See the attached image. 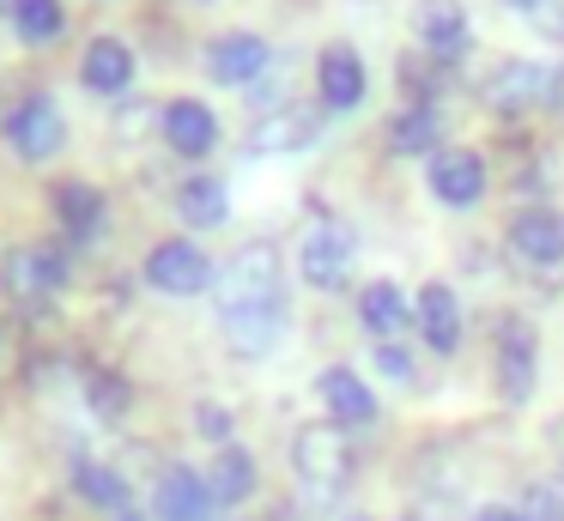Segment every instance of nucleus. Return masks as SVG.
<instances>
[{"label":"nucleus","mask_w":564,"mask_h":521,"mask_svg":"<svg viewBox=\"0 0 564 521\" xmlns=\"http://www.w3.org/2000/svg\"><path fill=\"white\" fill-rule=\"evenodd\" d=\"M285 267L280 249L268 237L243 242V249L225 261V285H219V327L231 339V351L243 358H268L273 346L285 339Z\"/></svg>","instance_id":"nucleus-1"},{"label":"nucleus","mask_w":564,"mask_h":521,"mask_svg":"<svg viewBox=\"0 0 564 521\" xmlns=\"http://www.w3.org/2000/svg\"><path fill=\"white\" fill-rule=\"evenodd\" d=\"M67 279H74V254H67L62 242H19V249H7V261H0V291H7L25 315L50 310V297Z\"/></svg>","instance_id":"nucleus-2"},{"label":"nucleus","mask_w":564,"mask_h":521,"mask_svg":"<svg viewBox=\"0 0 564 521\" xmlns=\"http://www.w3.org/2000/svg\"><path fill=\"white\" fill-rule=\"evenodd\" d=\"M292 467H297V479H304L310 497L334 503V497L346 491V479H352V443H346L340 424L316 419L292 436Z\"/></svg>","instance_id":"nucleus-3"},{"label":"nucleus","mask_w":564,"mask_h":521,"mask_svg":"<svg viewBox=\"0 0 564 521\" xmlns=\"http://www.w3.org/2000/svg\"><path fill=\"white\" fill-rule=\"evenodd\" d=\"M352 267H358V230L346 218H316L304 230V242H297V273H304V285L340 291L352 279Z\"/></svg>","instance_id":"nucleus-4"},{"label":"nucleus","mask_w":564,"mask_h":521,"mask_svg":"<svg viewBox=\"0 0 564 521\" xmlns=\"http://www.w3.org/2000/svg\"><path fill=\"white\" fill-rule=\"evenodd\" d=\"M0 133H7V145H13L25 164H50V158L67 145V116H62V104H55L50 91H25L13 109H7Z\"/></svg>","instance_id":"nucleus-5"},{"label":"nucleus","mask_w":564,"mask_h":521,"mask_svg":"<svg viewBox=\"0 0 564 521\" xmlns=\"http://www.w3.org/2000/svg\"><path fill=\"white\" fill-rule=\"evenodd\" d=\"M140 273H147V285L164 291V297H200V291L219 279V267H213V254L200 249V242L164 237V242H152V254H147Z\"/></svg>","instance_id":"nucleus-6"},{"label":"nucleus","mask_w":564,"mask_h":521,"mask_svg":"<svg viewBox=\"0 0 564 521\" xmlns=\"http://www.w3.org/2000/svg\"><path fill=\"white\" fill-rule=\"evenodd\" d=\"M564 97V73L540 67V61H498V73L486 79V104L498 116H522V109H546Z\"/></svg>","instance_id":"nucleus-7"},{"label":"nucleus","mask_w":564,"mask_h":521,"mask_svg":"<svg viewBox=\"0 0 564 521\" xmlns=\"http://www.w3.org/2000/svg\"><path fill=\"white\" fill-rule=\"evenodd\" d=\"M491 370H498V394L503 400H528L540 376V334L522 315H503L498 339H491Z\"/></svg>","instance_id":"nucleus-8"},{"label":"nucleus","mask_w":564,"mask_h":521,"mask_svg":"<svg viewBox=\"0 0 564 521\" xmlns=\"http://www.w3.org/2000/svg\"><path fill=\"white\" fill-rule=\"evenodd\" d=\"M425 188L437 194L443 206L467 213V206H479V200H486V188H491L486 158H479V152H467V145H443V152L425 164Z\"/></svg>","instance_id":"nucleus-9"},{"label":"nucleus","mask_w":564,"mask_h":521,"mask_svg":"<svg viewBox=\"0 0 564 521\" xmlns=\"http://www.w3.org/2000/svg\"><path fill=\"white\" fill-rule=\"evenodd\" d=\"M370 91V73H365V55H358L352 43H328L316 55V104L334 109V116H346V109H358Z\"/></svg>","instance_id":"nucleus-10"},{"label":"nucleus","mask_w":564,"mask_h":521,"mask_svg":"<svg viewBox=\"0 0 564 521\" xmlns=\"http://www.w3.org/2000/svg\"><path fill=\"white\" fill-rule=\"evenodd\" d=\"M503 242H510V254L522 267H564V213H552V206H528V213L510 218V230H503Z\"/></svg>","instance_id":"nucleus-11"},{"label":"nucleus","mask_w":564,"mask_h":521,"mask_svg":"<svg viewBox=\"0 0 564 521\" xmlns=\"http://www.w3.org/2000/svg\"><path fill=\"white\" fill-rule=\"evenodd\" d=\"M316 394H322V412H328V424H340V431H370L377 424V394H370V382L358 370H346V363H334V370L316 376Z\"/></svg>","instance_id":"nucleus-12"},{"label":"nucleus","mask_w":564,"mask_h":521,"mask_svg":"<svg viewBox=\"0 0 564 521\" xmlns=\"http://www.w3.org/2000/svg\"><path fill=\"white\" fill-rule=\"evenodd\" d=\"M467 24H474V19H467L462 0H413V36H419V48H425L431 61L467 55V43H474Z\"/></svg>","instance_id":"nucleus-13"},{"label":"nucleus","mask_w":564,"mask_h":521,"mask_svg":"<svg viewBox=\"0 0 564 521\" xmlns=\"http://www.w3.org/2000/svg\"><path fill=\"white\" fill-rule=\"evenodd\" d=\"M268 61H273L268 36L225 31V36H213V43H207V79L213 85H256L261 73H268Z\"/></svg>","instance_id":"nucleus-14"},{"label":"nucleus","mask_w":564,"mask_h":521,"mask_svg":"<svg viewBox=\"0 0 564 521\" xmlns=\"http://www.w3.org/2000/svg\"><path fill=\"white\" fill-rule=\"evenodd\" d=\"M67 485L79 491V503L104 509L110 521H140V503H134V491H128V479H122L116 467H104V460L74 455V467H67Z\"/></svg>","instance_id":"nucleus-15"},{"label":"nucleus","mask_w":564,"mask_h":521,"mask_svg":"<svg viewBox=\"0 0 564 521\" xmlns=\"http://www.w3.org/2000/svg\"><path fill=\"white\" fill-rule=\"evenodd\" d=\"M413 327H419V339H425L431 351H443V358H449V351L462 346V327H467L462 297H455L443 279L419 285V297H413Z\"/></svg>","instance_id":"nucleus-16"},{"label":"nucleus","mask_w":564,"mask_h":521,"mask_svg":"<svg viewBox=\"0 0 564 521\" xmlns=\"http://www.w3.org/2000/svg\"><path fill=\"white\" fill-rule=\"evenodd\" d=\"M50 206H55V218H62V230H67L74 242H98V237H104L110 200H104L98 182H79V176L55 182V188H50Z\"/></svg>","instance_id":"nucleus-17"},{"label":"nucleus","mask_w":564,"mask_h":521,"mask_svg":"<svg viewBox=\"0 0 564 521\" xmlns=\"http://www.w3.org/2000/svg\"><path fill=\"white\" fill-rule=\"evenodd\" d=\"M213 491L195 467H164L152 485V515L159 521H213Z\"/></svg>","instance_id":"nucleus-18"},{"label":"nucleus","mask_w":564,"mask_h":521,"mask_svg":"<svg viewBox=\"0 0 564 521\" xmlns=\"http://www.w3.org/2000/svg\"><path fill=\"white\" fill-rule=\"evenodd\" d=\"M159 128H164V145H171L176 158H207L213 145H219V116H213L200 97H171Z\"/></svg>","instance_id":"nucleus-19"},{"label":"nucleus","mask_w":564,"mask_h":521,"mask_svg":"<svg viewBox=\"0 0 564 521\" xmlns=\"http://www.w3.org/2000/svg\"><path fill=\"white\" fill-rule=\"evenodd\" d=\"M134 73H140V61H134V48H128L122 36H91V43H86L79 79H86L91 91L116 97V91H128V85H134Z\"/></svg>","instance_id":"nucleus-20"},{"label":"nucleus","mask_w":564,"mask_h":521,"mask_svg":"<svg viewBox=\"0 0 564 521\" xmlns=\"http://www.w3.org/2000/svg\"><path fill=\"white\" fill-rule=\"evenodd\" d=\"M322 133V104H285L280 116H268L249 133V152H304Z\"/></svg>","instance_id":"nucleus-21"},{"label":"nucleus","mask_w":564,"mask_h":521,"mask_svg":"<svg viewBox=\"0 0 564 521\" xmlns=\"http://www.w3.org/2000/svg\"><path fill=\"white\" fill-rule=\"evenodd\" d=\"M256 485H261V467H256V455H249L243 443H225V448H213V473H207V491H213V503L237 509V503H249V497H256Z\"/></svg>","instance_id":"nucleus-22"},{"label":"nucleus","mask_w":564,"mask_h":521,"mask_svg":"<svg viewBox=\"0 0 564 521\" xmlns=\"http://www.w3.org/2000/svg\"><path fill=\"white\" fill-rule=\"evenodd\" d=\"M358 322H365L370 339H382V346H389V339L413 322V303H406V291L394 285V279H370V285L358 291Z\"/></svg>","instance_id":"nucleus-23"},{"label":"nucleus","mask_w":564,"mask_h":521,"mask_svg":"<svg viewBox=\"0 0 564 521\" xmlns=\"http://www.w3.org/2000/svg\"><path fill=\"white\" fill-rule=\"evenodd\" d=\"M176 218L195 230H213L231 218V188H225L219 176H207V170H195V176L176 182Z\"/></svg>","instance_id":"nucleus-24"},{"label":"nucleus","mask_w":564,"mask_h":521,"mask_svg":"<svg viewBox=\"0 0 564 521\" xmlns=\"http://www.w3.org/2000/svg\"><path fill=\"white\" fill-rule=\"evenodd\" d=\"M437 140H443L437 104H413V109H401V116L389 121V152H401V158H419V152L437 158V152H443Z\"/></svg>","instance_id":"nucleus-25"},{"label":"nucleus","mask_w":564,"mask_h":521,"mask_svg":"<svg viewBox=\"0 0 564 521\" xmlns=\"http://www.w3.org/2000/svg\"><path fill=\"white\" fill-rule=\"evenodd\" d=\"M13 36L25 48H50L67 36V7L62 0H13Z\"/></svg>","instance_id":"nucleus-26"},{"label":"nucleus","mask_w":564,"mask_h":521,"mask_svg":"<svg viewBox=\"0 0 564 521\" xmlns=\"http://www.w3.org/2000/svg\"><path fill=\"white\" fill-rule=\"evenodd\" d=\"M86 406L98 412L104 424H116L128 406H134V388H128V376H116V370H86Z\"/></svg>","instance_id":"nucleus-27"},{"label":"nucleus","mask_w":564,"mask_h":521,"mask_svg":"<svg viewBox=\"0 0 564 521\" xmlns=\"http://www.w3.org/2000/svg\"><path fill=\"white\" fill-rule=\"evenodd\" d=\"M516 515L522 521H564V473H546V479L528 485L522 503H516Z\"/></svg>","instance_id":"nucleus-28"},{"label":"nucleus","mask_w":564,"mask_h":521,"mask_svg":"<svg viewBox=\"0 0 564 521\" xmlns=\"http://www.w3.org/2000/svg\"><path fill=\"white\" fill-rule=\"evenodd\" d=\"M31 363V315H0V376Z\"/></svg>","instance_id":"nucleus-29"},{"label":"nucleus","mask_w":564,"mask_h":521,"mask_svg":"<svg viewBox=\"0 0 564 521\" xmlns=\"http://www.w3.org/2000/svg\"><path fill=\"white\" fill-rule=\"evenodd\" d=\"M195 431L207 436L213 448H225V443H231V406H219V400H200V406H195Z\"/></svg>","instance_id":"nucleus-30"},{"label":"nucleus","mask_w":564,"mask_h":521,"mask_svg":"<svg viewBox=\"0 0 564 521\" xmlns=\"http://www.w3.org/2000/svg\"><path fill=\"white\" fill-rule=\"evenodd\" d=\"M377 363H382V376H394V382H406V376H413V358H406L401 346H382Z\"/></svg>","instance_id":"nucleus-31"},{"label":"nucleus","mask_w":564,"mask_h":521,"mask_svg":"<svg viewBox=\"0 0 564 521\" xmlns=\"http://www.w3.org/2000/svg\"><path fill=\"white\" fill-rule=\"evenodd\" d=\"M474 521H522V515H516V509H503V503H486Z\"/></svg>","instance_id":"nucleus-32"},{"label":"nucleus","mask_w":564,"mask_h":521,"mask_svg":"<svg viewBox=\"0 0 564 521\" xmlns=\"http://www.w3.org/2000/svg\"><path fill=\"white\" fill-rule=\"evenodd\" d=\"M261 521H304V509H292V503H273Z\"/></svg>","instance_id":"nucleus-33"},{"label":"nucleus","mask_w":564,"mask_h":521,"mask_svg":"<svg viewBox=\"0 0 564 521\" xmlns=\"http://www.w3.org/2000/svg\"><path fill=\"white\" fill-rule=\"evenodd\" d=\"M516 12H534V7H546V0H510Z\"/></svg>","instance_id":"nucleus-34"},{"label":"nucleus","mask_w":564,"mask_h":521,"mask_svg":"<svg viewBox=\"0 0 564 521\" xmlns=\"http://www.w3.org/2000/svg\"><path fill=\"white\" fill-rule=\"evenodd\" d=\"M0 7H13V0H0Z\"/></svg>","instance_id":"nucleus-35"},{"label":"nucleus","mask_w":564,"mask_h":521,"mask_svg":"<svg viewBox=\"0 0 564 521\" xmlns=\"http://www.w3.org/2000/svg\"><path fill=\"white\" fill-rule=\"evenodd\" d=\"M358 521H370V515H358Z\"/></svg>","instance_id":"nucleus-36"}]
</instances>
